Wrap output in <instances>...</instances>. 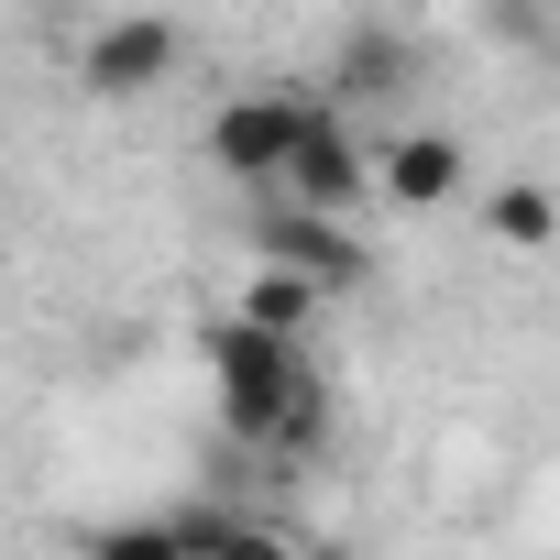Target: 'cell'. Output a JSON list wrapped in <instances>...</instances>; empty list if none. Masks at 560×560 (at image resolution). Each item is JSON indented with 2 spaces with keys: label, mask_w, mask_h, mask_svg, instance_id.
Listing matches in <instances>:
<instances>
[{
  "label": "cell",
  "mask_w": 560,
  "mask_h": 560,
  "mask_svg": "<svg viewBox=\"0 0 560 560\" xmlns=\"http://www.w3.org/2000/svg\"><path fill=\"white\" fill-rule=\"evenodd\" d=\"M198 363H209L220 429H231L242 451H319V440H330V396H319V374H308V341L253 330V319L231 308V319L198 330Z\"/></svg>",
  "instance_id": "6da1fadb"
},
{
  "label": "cell",
  "mask_w": 560,
  "mask_h": 560,
  "mask_svg": "<svg viewBox=\"0 0 560 560\" xmlns=\"http://www.w3.org/2000/svg\"><path fill=\"white\" fill-rule=\"evenodd\" d=\"M363 187H374V143L341 121V100L298 89V132H287V165H275V198H298V209H341V220H352Z\"/></svg>",
  "instance_id": "7a4b0ae2"
},
{
  "label": "cell",
  "mask_w": 560,
  "mask_h": 560,
  "mask_svg": "<svg viewBox=\"0 0 560 560\" xmlns=\"http://www.w3.org/2000/svg\"><path fill=\"white\" fill-rule=\"evenodd\" d=\"M253 253L287 264V275H308L319 298H352L363 275H374V253L352 242V220H341V209H298V198H275V209L253 220Z\"/></svg>",
  "instance_id": "3957f363"
},
{
  "label": "cell",
  "mask_w": 560,
  "mask_h": 560,
  "mask_svg": "<svg viewBox=\"0 0 560 560\" xmlns=\"http://www.w3.org/2000/svg\"><path fill=\"white\" fill-rule=\"evenodd\" d=\"M176 56H187V34H176L165 12H110V23L78 45V89H89V100H154V89L176 78Z\"/></svg>",
  "instance_id": "277c9868"
},
{
  "label": "cell",
  "mask_w": 560,
  "mask_h": 560,
  "mask_svg": "<svg viewBox=\"0 0 560 560\" xmlns=\"http://www.w3.org/2000/svg\"><path fill=\"white\" fill-rule=\"evenodd\" d=\"M287 132H298V89L220 100V110H209V165H220L231 187H275V165H287Z\"/></svg>",
  "instance_id": "5b68a950"
},
{
  "label": "cell",
  "mask_w": 560,
  "mask_h": 560,
  "mask_svg": "<svg viewBox=\"0 0 560 560\" xmlns=\"http://www.w3.org/2000/svg\"><path fill=\"white\" fill-rule=\"evenodd\" d=\"M374 187L396 209H451L472 187V154H462V132H385L374 143Z\"/></svg>",
  "instance_id": "8992f818"
},
{
  "label": "cell",
  "mask_w": 560,
  "mask_h": 560,
  "mask_svg": "<svg viewBox=\"0 0 560 560\" xmlns=\"http://www.w3.org/2000/svg\"><path fill=\"white\" fill-rule=\"evenodd\" d=\"M176 527H187V549H198V560H308L287 527H264V516H231V505H187Z\"/></svg>",
  "instance_id": "52a82bcc"
},
{
  "label": "cell",
  "mask_w": 560,
  "mask_h": 560,
  "mask_svg": "<svg viewBox=\"0 0 560 560\" xmlns=\"http://www.w3.org/2000/svg\"><path fill=\"white\" fill-rule=\"evenodd\" d=\"M319 287H308V275H287V264H253V287H242V319L253 330H287V341H308L319 330Z\"/></svg>",
  "instance_id": "ba28073f"
},
{
  "label": "cell",
  "mask_w": 560,
  "mask_h": 560,
  "mask_svg": "<svg viewBox=\"0 0 560 560\" xmlns=\"http://www.w3.org/2000/svg\"><path fill=\"white\" fill-rule=\"evenodd\" d=\"M483 231H494L505 253H549L560 209H549V187H527V176H516V187H494V198H483Z\"/></svg>",
  "instance_id": "9c48e42d"
},
{
  "label": "cell",
  "mask_w": 560,
  "mask_h": 560,
  "mask_svg": "<svg viewBox=\"0 0 560 560\" xmlns=\"http://www.w3.org/2000/svg\"><path fill=\"white\" fill-rule=\"evenodd\" d=\"M89 560H198V549H187V527H176V516H132V527H100V538H89Z\"/></svg>",
  "instance_id": "30bf717a"
},
{
  "label": "cell",
  "mask_w": 560,
  "mask_h": 560,
  "mask_svg": "<svg viewBox=\"0 0 560 560\" xmlns=\"http://www.w3.org/2000/svg\"><path fill=\"white\" fill-rule=\"evenodd\" d=\"M341 89H352V100H374V89H407V45H385V34H352V45H341Z\"/></svg>",
  "instance_id": "8fae6325"
},
{
  "label": "cell",
  "mask_w": 560,
  "mask_h": 560,
  "mask_svg": "<svg viewBox=\"0 0 560 560\" xmlns=\"http://www.w3.org/2000/svg\"><path fill=\"white\" fill-rule=\"evenodd\" d=\"M494 34H516V45H538V0H494Z\"/></svg>",
  "instance_id": "7c38bea8"
}]
</instances>
